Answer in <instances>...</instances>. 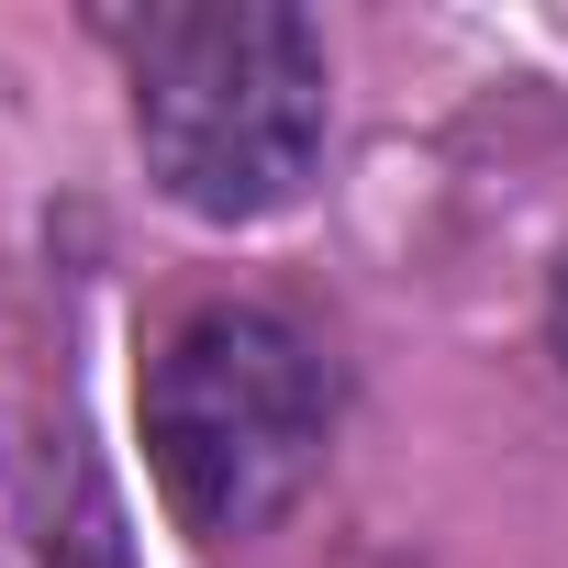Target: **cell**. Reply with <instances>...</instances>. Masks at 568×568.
<instances>
[{"label":"cell","instance_id":"3","mask_svg":"<svg viewBox=\"0 0 568 568\" xmlns=\"http://www.w3.org/2000/svg\"><path fill=\"white\" fill-rule=\"evenodd\" d=\"M557 357H568V278H557Z\"/></svg>","mask_w":568,"mask_h":568},{"label":"cell","instance_id":"2","mask_svg":"<svg viewBox=\"0 0 568 568\" xmlns=\"http://www.w3.org/2000/svg\"><path fill=\"white\" fill-rule=\"evenodd\" d=\"M335 379L267 302H201L145 357V457L190 535H267L324 468Z\"/></svg>","mask_w":568,"mask_h":568},{"label":"cell","instance_id":"1","mask_svg":"<svg viewBox=\"0 0 568 568\" xmlns=\"http://www.w3.org/2000/svg\"><path fill=\"white\" fill-rule=\"evenodd\" d=\"M324 34L291 0H179L134 23V145L201 223L291 212L324 156Z\"/></svg>","mask_w":568,"mask_h":568}]
</instances>
